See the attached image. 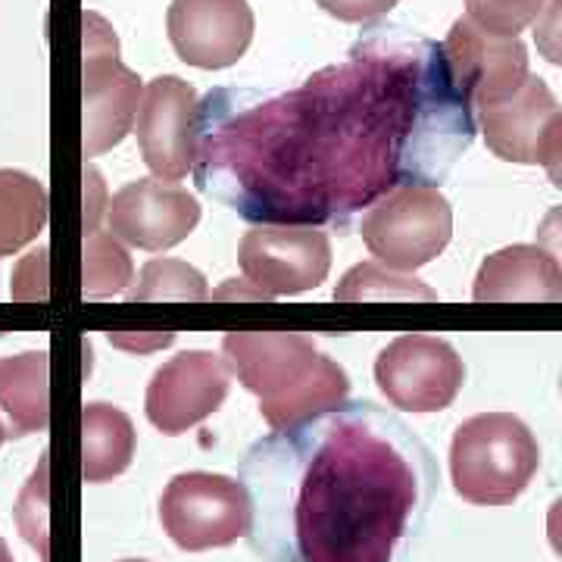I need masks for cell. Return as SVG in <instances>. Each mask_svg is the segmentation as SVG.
Segmentation results:
<instances>
[{
  "mask_svg": "<svg viewBox=\"0 0 562 562\" xmlns=\"http://www.w3.org/2000/svg\"><path fill=\"white\" fill-rule=\"evenodd\" d=\"M438 41L375 22L284 91L216 88L194 113V184L250 225L347 232L384 194L438 188L475 140Z\"/></svg>",
  "mask_w": 562,
  "mask_h": 562,
  "instance_id": "obj_1",
  "label": "cell"
},
{
  "mask_svg": "<svg viewBox=\"0 0 562 562\" xmlns=\"http://www.w3.org/2000/svg\"><path fill=\"white\" fill-rule=\"evenodd\" d=\"M238 482L262 562H409L441 469L409 422L357 401L260 438Z\"/></svg>",
  "mask_w": 562,
  "mask_h": 562,
  "instance_id": "obj_2",
  "label": "cell"
},
{
  "mask_svg": "<svg viewBox=\"0 0 562 562\" xmlns=\"http://www.w3.org/2000/svg\"><path fill=\"white\" fill-rule=\"evenodd\" d=\"M222 357L232 375L260 397L272 431L341 406L350 394L347 372L301 331H228Z\"/></svg>",
  "mask_w": 562,
  "mask_h": 562,
  "instance_id": "obj_3",
  "label": "cell"
},
{
  "mask_svg": "<svg viewBox=\"0 0 562 562\" xmlns=\"http://www.w3.org/2000/svg\"><path fill=\"white\" fill-rule=\"evenodd\" d=\"M541 469V447L513 413H482L457 428L450 443L453 491L475 506H509Z\"/></svg>",
  "mask_w": 562,
  "mask_h": 562,
  "instance_id": "obj_4",
  "label": "cell"
},
{
  "mask_svg": "<svg viewBox=\"0 0 562 562\" xmlns=\"http://www.w3.org/2000/svg\"><path fill=\"white\" fill-rule=\"evenodd\" d=\"M369 254L391 272H416L453 238V206L431 184H406L375 201L360 222Z\"/></svg>",
  "mask_w": 562,
  "mask_h": 562,
  "instance_id": "obj_5",
  "label": "cell"
},
{
  "mask_svg": "<svg viewBox=\"0 0 562 562\" xmlns=\"http://www.w3.org/2000/svg\"><path fill=\"white\" fill-rule=\"evenodd\" d=\"M162 531L188 553L228 547L247 535L250 503L238 479L216 472H181L160 497Z\"/></svg>",
  "mask_w": 562,
  "mask_h": 562,
  "instance_id": "obj_6",
  "label": "cell"
},
{
  "mask_svg": "<svg viewBox=\"0 0 562 562\" xmlns=\"http://www.w3.org/2000/svg\"><path fill=\"white\" fill-rule=\"evenodd\" d=\"M140 79L122 63L113 25L85 13V157H101L132 132Z\"/></svg>",
  "mask_w": 562,
  "mask_h": 562,
  "instance_id": "obj_7",
  "label": "cell"
},
{
  "mask_svg": "<svg viewBox=\"0 0 562 562\" xmlns=\"http://www.w3.org/2000/svg\"><path fill=\"white\" fill-rule=\"evenodd\" d=\"M238 266L247 284L257 288V297H291L328 279L331 241L310 225H254L241 238Z\"/></svg>",
  "mask_w": 562,
  "mask_h": 562,
  "instance_id": "obj_8",
  "label": "cell"
},
{
  "mask_svg": "<svg viewBox=\"0 0 562 562\" xmlns=\"http://www.w3.org/2000/svg\"><path fill=\"white\" fill-rule=\"evenodd\" d=\"M482 128L487 147L506 162L547 166L550 176H560L562 157V113L560 101L541 76H528L519 91L506 101L491 103L472 113Z\"/></svg>",
  "mask_w": 562,
  "mask_h": 562,
  "instance_id": "obj_9",
  "label": "cell"
},
{
  "mask_svg": "<svg viewBox=\"0 0 562 562\" xmlns=\"http://www.w3.org/2000/svg\"><path fill=\"white\" fill-rule=\"evenodd\" d=\"M375 382L403 413H441L462 391L465 366L441 338L401 335L379 353Z\"/></svg>",
  "mask_w": 562,
  "mask_h": 562,
  "instance_id": "obj_10",
  "label": "cell"
},
{
  "mask_svg": "<svg viewBox=\"0 0 562 562\" xmlns=\"http://www.w3.org/2000/svg\"><path fill=\"white\" fill-rule=\"evenodd\" d=\"M232 387V369L213 350H184L162 362L147 384L144 413L162 435L179 438L220 409Z\"/></svg>",
  "mask_w": 562,
  "mask_h": 562,
  "instance_id": "obj_11",
  "label": "cell"
},
{
  "mask_svg": "<svg viewBox=\"0 0 562 562\" xmlns=\"http://www.w3.org/2000/svg\"><path fill=\"white\" fill-rule=\"evenodd\" d=\"M198 91L181 76H157L140 88L135 135L154 179L181 181L194 166V113Z\"/></svg>",
  "mask_w": 562,
  "mask_h": 562,
  "instance_id": "obj_12",
  "label": "cell"
},
{
  "mask_svg": "<svg viewBox=\"0 0 562 562\" xmlns=\"http://www.w3.org/2000/svg\"><path fill=\"white\" fill-rule=\"evenodd\" d=\"M441 47L453 85L460 88L472 113L491 103L506 101L531 76L528 47L522 41L484 35L465 16L450 25V35Z\"/></svg>",
  "mask_w": 562,
  "mask_h": 562,
  "instance_id": "obj_13",
  "label": "cell"
},
{
  "mask_svg": "<svg viewBox=\"0 0 562 562\" xmlns=\"http://www.w3.org/2000/svg\"><path fill=\"white\" fill-rule=\"evenodd\" d=\"M201 222V203L172 181H128L106 201V228L113 238L140 250H169Z\"/></svg>",
  "mask_w": 562,
  "mask_h": 562,
  "instance_id": "obj_14",
  "label": "cell"
},
{
  "mask_svg": "<svg viewBox=\"0 0 562 562\" xmlns=\"http://www.w3.org/2000/svg\"><path fill=\"white\" fill-rule=\"evenodd\" d=\"M250 0H172L166 32L181 63L198 69H228L254 41Z\"/></svg>",
  "mask_w": 562,
  "mask_h": 562,
  "instance_id": "obj_15",
  "label": "cell"
},
{
  "mask_svg": "<svg viewBox=\"0 0 562 562\" xmlns=\"http://www.w3.org/2000/svg\"><path fill=\"white\" fill-rule=\"evenodd\" d=\"M472 297L479 303H557L562 297V269L553 254L516 244L482 262Z\"/></svg>",
  "mask_w": 562,
  "mask_h": 562,
  "instance_id": "obj_16",
  "label": "cell"
},
{
  "mask_svg": "<svg viewBox=\"0 0 562 562\" xmlns=\"http://www.w3.org/2000/svg\"><path fill=\"white\" fill-rule=\"evenodd\" d=\"M50 419V353L25 350L0 360V428L7 441L44 431Z\"/></svg>",
  "mask_w": 562,
  "mask_h": 562,
  "instance_id": "obj_17",
  "label": "cell"
},
{
  "mask_svg": "<svg viewBox=\"0 0 562 562\" xmlns=\"http://www.w3.org/2000/svg\"><path fill=\"white\" fill-rule=\"evenodd\" d=\"M81 438H85V482L103 484L122 475L135 460V425L110 403H88L81 413Z\"/></svg>",
  "mask_w": 562,
  "mask_h": 562,
  "instance_id": "obj_18",
  "label": "cell"
},
{
  "mask_svg": "<svg viewBox=\"0 0 562 562\" xmlns=\"http://www.w3.org/2000/svg\"><path fill=\"white\" fill-rule=\"evenodd\" d=\"M47 220L50 194L44 181L20 169H0V260L35 241Z\"/></svg>",
  "mask_w": 562,
  "mask_h": 562,
  "instance_id": "obj_19",
  "label": "cell"
},
{
  "mask_svg": "<svg viewBox=\"0 0 562 562\" xmlns=\"http://www.w3.org/2000/svg\"><path fill=\"white\" fill-rule=\"evenodd\" d=\"M135 279L128 250L113 235L88 228L85 232V294L91 301L120 294Z\"/></svg>",
  "mask_w": 562,
  "mask_h": 562,
  "instance_id": "obj_20",
  "label": "cell"
},
{
  "mask_svg": "<svg viewBox=\"0 0 562 562\" xmlns=\"http://www.w3.org/2000/svg\"><path fill=\"white\" fill-rule=\"evenodd\" d=\"M335 301H438V294L419 279L384 272L375 262H360L335 288Z\"/></svg>",
  "mask_w": 562,
  "mask_h": 562,
  "instance_id": "obj_21",
  "label": "cell"
},
{
  "mask_svg": "<svg viewBox=\"0 0 562 562\" xmlns=\"http://www.w3.org/2000/svg\"><path fill=\"white\" fill-rule=\"evenodd\" d=\"M206 279L181 260H150L140 281L125 294L128 301H206Z\"/></svg>",
  "mask_w": 562,
  "mask_h": 562,
  "instance_id": "obj_22",
  "label": "cell"
},
{
  "mask_svg": "<svg viewBox=\"0 0 562 562\" xmlns=\"http://www.w3.org/2000/svg\"><path fill=\"white\" fill-rule=\"evenodd\" d=\"M541 13L543 0H465V20L494 38H519Z\"/></svg>",
  "mask_w": 562,
  "mask_h": 562,
  "instance_id": "obj_23",
  "label": "cell"
},
{
  "mask_svg": "<svg viewBox=\"0 0 562 562\" xmlns=\"http://www.w3.org/2000/svg\"><path fill=\"white\" fill-rule=\"evenodd\" d=\"M338 22H372L387 16L401 0H316Z\"/></svg>",
  "mask_w": 562,
  "mask_h": 562,
  "instance_id": "obj_24",
  "label": "cell"
},
{
  "mask_svg": "<svg viewBox=\"0 0 562 562\" xmlns=\"http://www.w3.org/2000/svg\"><path fill=\"white\" fill-rule=\"evenodd\" d=\"M0 562H13V557H10V547H7L3 538H0Z\"/></svg>",
  "mask_w": 562,
  "mask_h": 562,
  "instance_id": "obj_25",
  "label": "cell"
},
{
  "mask_svg": "<svg viewBox=\"0 0 562 562\" xmlns=\"http://www.w3.org/2000/svg\"><path fill=\"white\" fill-rule=\"evenodd\" d=\"M3 441H7V438H3V431H0V443H3Z\"/></svg>",
  "mask_w": 562,
  "mask_h": 562,
  "instance_id": "obj_26",
  "label": "cell"
},
{
  "mask_svg": "<svg viewBox=\"0 0 562 562\" xmlns=\"http://www.w3.org/2000/svg\"><path fill=\"white\" fill-rule=\"evenodd\" d=\"M122 562H144V560H122Z\"/></svg>",
  "mask_w": 562,
  "mask_h": 562,
  "instance_id": "obj_27",
  "label": "cell"
}]
</instances>
